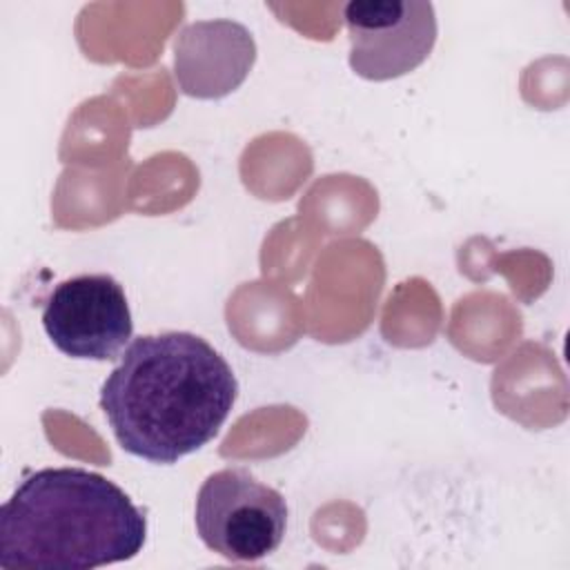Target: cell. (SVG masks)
Wrapping results in <instances>:
<instances>
[{
	"instance_id": "6da1fadb",
	"label": "cell",
	"mask_w": 570,
	"mask_h": 570,
	"mask_svg": "<svg viewBox=\"0 0 570 570\" xmlns=\"http://www.w3.org/2000/svg\"><path fill=\"white\" fill-rule=\"evenodd\" d=\"M238 394L229 363L191 332L134 338L100 387L116 441L151 463H176L209 443Z\"/></svg>"
},
{
	"instance_id": "277c9868",
	"label": "cell",
	"mask_w": 570,
	"mask_h": 570,
	"mask_svg": "<svg viewBox=\"0 0 570 570\" xmlns=\"http://www.w3.org/2000/svg\"><path fill=\"white\" fill-rule=\"evenodd\" d=\"M49 341L71 358L114 361L127 347L134 321L122 285L109 274L58 283L42 307Z\"/></svg>"
},
{
	"instance_id": "5b68a950",
	"label": "cell",
	"mask_w": 570,
	"mask_h": 570,
	"mask_svg": "<svg viewBox=\"0 0 570 570\" xmlns=\"http://www.w3.org/2000/svg\"><path fill=\"white\" fill-rule=\"evenodd\" d=\"M350 67L365 80H392L416 69L436 42V13L423 0H354L343 9Z\"/></svg>"
},
{
	"instance_id": "7a4b0ae2",
	"label": "cell",
	"mask_w": 570,
	"mask_h": 570,
	"mask_svg": "<svg viewBox=\"0 0 570 570\" xmlns=\"http://www.w3.org/2000/svg\"><path fill=\"white\" fill-rule=\"evenodd\" d=\"M147 539L145 512L114 481L85 468H45L0 510V566L98 568L134 559Z\"/></svg>"
},
{
	"instance_id": "3957f363",
	"label": "cell",
	"mask_w": 570,
	"mask_h": 570,
	"mask_svg": "<svg viewBox=\"0 0 570 570\" xmlns=\"http://www.w3.org/2000/svg\"><path fill=\"white\" fill-rule=\"evenodd\" d=\"M194 514L203 543L227 561H258L272 554L287 528L283 494L240 468L209 474L198 490Z\"/></svg>"
},
{
	"instance_id": "8992f818",
	"label": "cell",
	"mask_w": 570,
	"mask_h": 570,
	"mask_svg": "<svg viewBox=\"0 0 570 570\" xmlns=\"http://www.w3.org/2000/svg\"><path fill=\"white\" fill-rule=\"evenodd\" d=\"M256 60L249 29L234 20H198L174 40V76L185 96L214 100L243 85Z\"/></svg>"
}]
</instances>
